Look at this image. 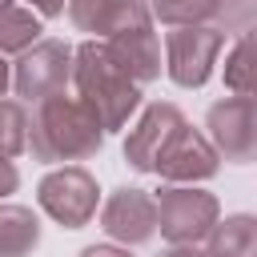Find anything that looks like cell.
Instances as JSON below:
<instances>
[{"mask_svg": "<svg viewBox=\"0 0 257 257\" xmlns=\"http://www.w3.org/2000/svg\"><path fill=\"white\" fill-rule=\"evenodd\" d=\"M76 100L96 116L100 133H116L141 108V84L112 60L104 40H84L72 48V80Z\"/></svg>", "mask_w": 257, "mask_h": 257, "instance_id": "1", "label": "cell"}, {"mask_svg": "<svg viewBox=\"0 0 257 257\" xmlns=\"http://www.w3.org/2000/svg\"><path fill=\"white\" fill-rule=\"evenodd\" d=\"M104 133L96 116L68 92H52L32 104L28 116V149L40 165H60V161H84L100 153Z\"/></svg>", "mask_w": 257, "mask_h": 257, "instance_id": "2", "label": "cell"}, {"mask_svg": "<svg viewBox=\"0 0 257 257\" xmlns=\"http://www.w3.org/2000/svg\"><path fill=\"white\" fill-rule=\"evenodd\" d=\"M225 28L221 24H185L165 32V72L181 88H201L213 76V64L225 48Z\"/></svg>", "mask_w": 257, "mask_h": 257, "instance_id": "3", "label": "cell"}, {"mask_svg": "<svg viewBox=\"0 0 257 257\" xmlns=\"http://www.w3.org/2000/svg\"><path fill=\"white\" fill-rule=\"evenodd\" d=\"M157 229L169 245H197L217 225V197L193 185H165L157 197Z\"/></svg>", "mask_w": 257, "mask_h": 257, "instance_id": "4", "label": "cell"}, {"mask_svg": "<svg viewBox=\"0 0 257 257\" xmlns=\"http://www.w3.org/2000/svg\"><path fill=\"white\" fill-rule=\"evenodd\" d=\"M36 201L40 209L64 225V229H84L92 217H96V205H100V189H96V177L80 165H60L52 169L40 185H36Z\"/></svg>", "mask_w": 257, "mask_h": 257, "instance_id": "5", "label": "cell"}, {"mask_svg": "<svg viewBox=\"0 0 257 257\" xmlns=\"http://www.w3.org/2000/svg\"><path fill=\"white\" fill-rule=\"evenodd\" d=\"M72 80V44L64 40H36L12 64V88L20 104H36L52 92H64Z\"/></svg>", "mask_w": 257, "mask_h": 257, "instance_id": "6", "label": "cell"}, {"mask_svg": "<svg viewBox=\"0 0 257 257\" xmlns=\"http://www.w3.org/2000/svg\"><path fill=\"white\" fill-rule=\"evenodd\" d=\"M217 149L209 145V137H201L189 120H181L169 141L161 145L157 161H153V173H161L169 185H193V181H205L217 173Z\"/></svg>", "mask_w": 257, "mask_h": 257, "instance_id": "7", "label": "cell"}, {"mask_svg": "<svg viewBox=\"0 0 257 257\" xmlns=\"http://www.w3.org/2000/svg\"><path fill=\"white\" fill-rule=\"evenodd\" d=\"M100 229L120 245H145L157 233V201L145 189H116L104 205H96Z\"/></svg>", "mask_w": 257, "mask_h": 257, "instance_id": "8", "label": "cell"}, {"mask_svg": "<svg viewBox=\"0 0 257 257\" xmlns=\"http://www.w3.org/2000/svg\"><path fill=\"white\" fill-rule=\"evenodd\" d=\"M104 48L137 84H149L161 76V36L153 28V16H141L124 28H116L112 36H104Z\"/></svg>", "mask_w": 257, "mask_h": 257, "instance_id": "9", "label": "cell"}, {"mask_svg": "<svg viewBox=\"0 0 257 257\" xmlns=\"http://www.w3.org/2000/svg\"><path fill=\"white\" fill-rule=\"evenodd\" d=\"M209 145L225 153L229 161H249L257 133H253V100L249 96H229L209 108Z\"/></svg>", "mask_w": 257, "mask_h": 257, "instance_id": "10", "label": "cell"}, {"mask_svg": "<svg viewBox=\"0 0 257 257\" xmlns=\"http://www.w3.org/2000/svg\"><path fill=\"white\" fill-rule=\"evenodd\" d=\"M181 108L169 104V100H157L141 112V120L128 128V141H124V161L137 169V173H153V161L161 153V145L169 141V133L181 124Z\"/></svg>", "mask_w": 257, "mask_h": 257, "instance_id": "11", "label": "cell"}, {"mask_svg": "<svg viewBox=\"0 0 257 257\" xmlns=\"http://www.w3.org/2000/svg\"><path fill=\"white\" fill-rule=\"evenodd\" d=\"M64 8H68L72 28L88 32L92 40H104L124 24H133L141 16H153L145 0H68Z\"/></svg>", "mask_w": 257, "mask_h": 257, "instance_id": "12", "label": "cell"}, {"mask_svg": "<svg viewBox=\"0 0 257 257\" xmlns=\"http://www.w3.org/2000/svg\"><path fill=\"white\" fill-rule=\"evenodd\" d=\"M40 245V217L24 205H0V257H28Z\"/></svg>", "mask_w": 257, "mask_h": 257, "instance_id": "13", "label": "cell"}, {"mask_svg": "<svg viewBox=\"0 0 257 257\" xmlns=\"http://www.w3.org/2000/svg\"><path fill=\"white\" fill-rule=\"evenodd\" d=\"M209 257H257V225L253 217L237 213L209 229Z\"/></svg>", "mask_w": 257, "mask_h": 257, "instance_id": "14", "label": "cell"}, {"mask_svg": "<svg viewBox=\"0 0 257 257\" xmlns=\"http://www.w3.org/2000/svg\"><path fill=\"white\" fill-rule=\"evenodd\" d=\"M161 24L185 28V24H225V0H153L149 8Z\"/></svg>", "mask_w": 257, "mask_h": 257, "instance_id": "15", "label": "cell"}, {"mask_svg": "<svg viewBox=\"0 0 257 257\" xmlns=\"http://www.w3.org/2000/svg\"><path fill=\"white\" fill-rule=\"evenodd\" d=\"M40 32H44V24L32 8L8 4L0 12V56H20L24 48H32L40 40Z\"/></svg>", "mask_w": 257, "mask_h": 257, "instance_id": "16", "label": "cell"}, {"mask_svg": "<svg viewBox=\"0 0 257 257\" xmlns=\"http://www.w3.org/2000/svg\"><path fill=\"white\" fill-rule=\"evenodd\" d=\"M28 149V108L20 100L0 96V157H16Z\"/></svg>", "mask_w": 257, "mask_h": 257, "instance_id": "17", "label": "cell"}, {"mask_svg": "<svg viewBox=\"0 0 257 257\" xmlns=\"http://www.w3.org/2000/svg\"><path fill=\"white\" fill-rule=\"evenodd\" d=\"M245 72H249V36L241 32V40H237V48H233V56H229V84L237 88V96H249Z\"/></svg>", "mask_w": 257, "mask_h": 257, "instance_id": "18", "label": "cell"}, {"mask_svg": "<svg viewBox=\"0 0 257 257\" xmlns=\"http://www.w3.org/2000/svg\"><path fill=\"white\" fill-rule=\"evenodd\" d=\"M20 189V169L12 165V157H0V201L12 197Z\"/></svg>", "mask_w": 257, "mask_h": 257, "instance_id": "19", "label": "cell"}, {"mask_svg": "<svg viewBox=\"0 0 257 257\" xmlns=\"http://www.w3.org/2000/svg\"><path fill=\"white\" fill-rule=\"evenodd\" d=\"M80 257H133L128 249H120V245H88Z\"/></svg>", "mask_w": 257, "mask_h": 257, "instance_id": "20", "label": "cell"}, {"mask_svg": "<svg viewBox=\"0 0 257 257\" xmlns=\"http://www.w3.org/2000/svg\"><path fill=\"white\" fill-rule=\"evenodd\" d=\"M28 4H32V12H40V16H60L68 0H28Z\"/></svg>", "mask_w": 257, "mask_h": 257, "instance_id": "21", "label": "cell"}, {"mask_svg": "<svg viewBox=\"0 0 257 257\" xmlns=\"http://www.w3.org/2000/svg\"><path fill=\"white\" fill-rule=\"evenodd\" d=\"M161 257H209V253H201L197 245H169Z\"/></svg>", "mask_w": 257, "mask_h": 257, "instance_id": "22", "label": "cell"}, {"mask_svg": "<svg viewBox=\"0 0 257 257\" xmlns=\"http://www.w3.org/2000/svg\"><path fill=\"white\" fill-rule=\"evenodd\" d=\"M8 84H12V64H8L4 56H0V96L8 92Z\"/></svg>", "mask_w": 257, "mask_h": 257, "instance_id": "23", "label": "cell"}, {"mask_svg": "<svg viewBox=\"0 0 257 257\" xmlns=\"http://www.w3.org/2000/svg\"><path fill=\"white\" fill-rule=\"evenodd\" d=\"M8 4H12V0H0V12H4V8H8Z\"/></svg>", "mask_w": 257, "mask_h": 257, "instance_id": "24", "label": "cell"}]
</instances>
